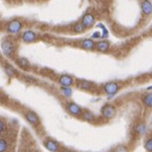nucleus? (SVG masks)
Masks as SVG:
<instances>
[{
	"instance_id": "nucleus-1",
	"label": "nucleus",
	"mask_w": 152,
	"mask_h": 152,
	"mask_svg": "<svg viewBox=\"0 0 152 152\" xmlns=\"http://www.w3.org/2000/svg\"><path fill=\"white\" fill-rule=\"evenodd\" d=\"M43 146H45V149L51 152H60L62 149V146L59 142L51 137H47L43 140Z\"/></svg>"
},
{
	"instance_id": "nucleus-2",
	"label": "nucleus",
	"mask_w": 152,
	"mask_h": 152,
	"mask_svg": "<svg viewBox=\"0 0 152 152\" xmlns=\"http://www.w3.org/2000/svg\"><path fill=\"white\" fill-rule=\"evenodd\" d=\"M121 86L118 83H115V81H109V83H104L102 86V90L107 95H114L116 94L119 90H121Z\"/></svg>"
},
{
	"instance_id": "nucleus-3",
	"label": "nucleus",
	"mask_w": 152,
	"mask_h": 152,
	"mask_svg": "<svg viewBox=\"0 0 152 152\" xmlns=\"http://www.w3.org/2000/svg\"><path fill=\"white\" fill-rule=\"evenodd\" d=\"M102 115L104 118L106 119H111L115 116L116 114V108L114 107L111 104H106L104 107L102 108Z\"/></svg>"
},
{
	"instance_id": "nucleus-4",
	"label": "nucleus",
	"mask_w": 152,
	"mask_h": 152,
	"mask_svg": "<svg viewBox=\"0 0 152 152\" xmlns=\"http://www.w3.org/2000/svg\"><path fill=\"white\" fill-rule=\"evenodd\" d=\"M66 110H68V112H69L71 115L77 116V117L81 116L83 112V110L79 107L78 104H75V102H68V104H66Z\"/></svg>"
},
{
	"instance_id": "nucleus-5",
	"label": "nucleus",
	"mask_w": 152,
	"mask_h": 152,
	"mask_svg": "<svg viewBox=\"0 0 152 152\" xmlns=\"http://www.w3.org/2000/svg\"><path fill=\"white\" fill-rule=\"evenodd\" d=\"M1 49H2V52L4 53V55H12L15 52V45L13 43V41L9 40V39H4L1 42Z\"/></svg>"
},
{
	"instance_id": "nucleus-6",
	"label": "nucleus",
	"mask_w": 152,
	"mask_h": 152,
	"mask_svg": "<svg viewBox=\"0 0 152 152\" xmlns=\"http://www.w3.org/2000/svg\"><path fill=\"white\" fill-rule=\"evenodd\" d=\"M24 116H26V119L31 124L32 126L37 127L40 125V119L38 117V115L33 111H26L24 113Z\"/></svg>"
},
{
	"instance_id": "nucleus-7",
	"label": "nucleus",
	"mask_w": 152,
	"mask_h": 152,
	"mask_svg": "<svg viewBox=\"0 0 152 152\" xmlns=\"http://www.w3.org/2000/svg\"><path fill=\"white\" fill-rule=\"evenodd\" d=\"M21 28H22L21 21H20V20H17V19L12 20V21L7 24V31H9L10 33H13V34L19 33V32L21 31Z\"/></svg>"
},
{
	"instance_id": "nucleus-8",
	"label": "nucleus",
	"mask_w": 152,
	"mask_h": 152,
	"mask_svg": "<svg viewBox=\"0 0 152 152\" xmlns=\"http://www.w3.org/2000/svg\"><path fill=\"white\" fill-rule=\"evenodd\" d=\"M58 83L62 87H71L74 83V78L72 76L68 75V74H62V75L59 76V78H58Z\"/></svg>"
},
{
	"instance_id": "nucleus-9",
	"label": "nucleus",
	"mask_w": 152,
	"mask_h": 152,
	"mask_svg": "<svg viewBox=\"0 0 152 152\" xmlns=\"http://www.w3.org/2000/svg\"><path fill=\"white\" fill-rule=\"evenodd\" d=\"M81 22H83V24L86 26V28H91V26H94L95 17L93 16L92 14H90V13H87V14L83 15V19H81Z\"/></svg>"
},
{
	"instance_id": "nucleus-10",
	"label": "nucleus",
	"mask_w": 152,
	"mask_h": 152,
	"mask_svg": "<svg viewBox=\"0 0 152 152\" xmlns=\"http://www.w3.org/2000/svg\"><path fill=\"white\" fill-rule=\"evenodd\" d=\"M21 37L24 42H33V41L36 40L37 35H36V33H34L33 31H26L22 34Z\"/></svg>"
},
{
	"instance_id": "nucleus-11",
	"label": "nucleus",
	"mask_w": 152,
	"mask_h": 152,
	"mask_svg": "<svg viewBox=\"0 0 152 152\" xmlns=\"http://www.w3.org/2000/svg\"><path fill=\"white\" fill-rule=\"evenodd\" d=\"M140 7H142V13L145 15H150L152 13V3L149 0H142Z\"/></svg>"
},
{
	"instance_id": "nucleus-12",
	"label": "nucleus",
	"mask_w": 152,
	"mask_h": 152,
	"mask_svg": "<svg viewBox=\"0 0 152 152\" xmlns=\"http://www.w3.org/2000/svg\"><path fill=\"white\" fill-rule=\"evenodd\" d=\"M142 102L148 109H152V93H146L142 95Z\"/></svg>"
},
{
	"instance_id": "nucleus-13",
	"label": "nucleus",
	"mask_w": 152,
	"mask_h": 152,
	"mask_svg": "<svg viewBox=\"0 0 152 152\" xmlns=\"http://www.w3.org/2000/svg\"><path fill=\"white\" fill-rule=\"evenodd\" d=\"M77 86H78V88L83 89V90H86V91H90L93 89V83L91 81H88V80H78L77 83Z\"/></svg>"
},
{
	"instance_id": "nucleus-14",
	"label": "nucleus",
	"mask_w": 152,
	"mask_h": 152,
	"mask_svg": "<svg viewBox=\"0 0 152 152\" xmlns=\"http://www.w3.org/2000/svg\"><path fill=\"white\" fill-rule=\"evenodd\" d=\"M96 49H97L99 52H107L110 49V43L106 40H102L96 43Z\"/></svg>"
},
{
	"instance_id": "nucleus-15",
	"label": "nucleus",
	"mask_w": 152,
	"mask_h": 152,
	"mask_svg": "<svg viewBox=\"0 0 152 152\" xmlns=\"http://www.w3.org/2000/svg\"><path fill=\"white\" fill-rule=\"evenodd\" d=\"M83 118L85 119V121H90V123H93V121H95V119H96V116L94 115V113L91 111H89V110H85V111L83 112Z\"/></svg>"
},
{
	"instance_id": "nucleus-16",
	"label": "nucleus",
	"mask_w": 152,
	"mask_h": 152,
	"mask_svg": "<svg viewBox=\"0 0 152 152\" xmlns=\"http://www.w3.org/2000/svg\"><path fill=\"white\" fill-rule=\"evenodd\" d=\"M81 47L86 50H93L95 47H96V43L92 40V39H85V40L81 42Z\"/></svg>"
},
{
	"instance_id": "nucleus-17",
	"label": "nucleus",
	"mask_w": 152,
	"mask_h": 152,
	"mask_svg": "<svg viewBox=\"0 0 152 152\" xmlns=\"http://www.w3.org/2000/svg\"><path fill=\"white\" fill-rule=\"evenodd\" d=\"M10 148V142L7 138L0 137V152H7Z\"/></svg>"
},
{
	"instance_id": "nucleus-18",
	"label": "nucleus",
	"mask_w": 152,
	"mask_h": 152,
	"mask_svg": "<svg viewBox=\"0 0 152 152\" xmlns=\"http://www.w3.org/2000/svg\"><path fill=\"white\" fill-rule=\"evenodd\" d=\"M134 131H135V133L137 134V135H142L144 133L146 132V125L145 123H138L137 125H136L135 127H134Z\"/></svg>"
},
{
	"instance_id": "nucleus-19",
	"label": "nucleus",
	"mask_w": 152,
	"mask_h": 152,
	"mask_svg": "<svg viewBox=\"0 0 152 152\" xmlns=\"http://www.w3.org/2000/svg\"><path fill=\"white\" fill-rule=\"evenodd\" d=\"M17 64H18L20 68H23V69H26L30 66V62L26 58H23V57H20V58H17Z\"/></svg>"
},
{
	"instance_id": "nucleus-20",
	"label": "nucleus",
	"mask_w": 152,
	"mask_h": 152,
	"mask_svg": "<svg viewBox=\"0 0 152 152\" xmlns=\"http://www.w3.org/2000/svg\"><path fill=\"white\" fill-rule=\"evenodd\" d=\"M86 26L83 24V22H78V23H76L75 26H73V31L75 32V33H83V32H85L86 30Z\"/></svg>"
},
{
	"instance_id": "nucleus-21",
	"label": "nucleus",
	"mask_w": 152,
	"mask_h": 152,
	"mask_svg": "<svg viewBox=\"0 0 152 152\" xmlns=\"http://www.w3.org/2000/svg\"><path fill=\"white\" fill-rule=\"evenodd\" d=\"M144 147H145L147 152H152V136L148 137L144 142Z\"/></svg>"
},
{
	"instance_id": "nucleus-22",
	"label": "nucleus",
	"mask_w": 152,
	"mask_h": 152,
	"mask_svg": "<svg viewBox=\"0 0 152 152\" xmlns=\"http://www.w3.org/2000/svg\"><path fill=\"white\" fill-rule=\"evenodd\" d=\"M4 70H5V72H7V74L10 76V77H14V76L17 75L16 70H15L14 68H13V66H7L4 68Z\"/></svg>"
},
{
	"instance_id": "nucleus-23",
	"label": "nucleus",
	"mask_w": 152,
	"mask_h": 152,
	"mask_svg": "<svg viewBox=\"0 0 152 152\" xmlns=\"http://www.w3.org/2000/svg\"><path fill=\"white\" fill-rule=\"evenodd\" d=\"M113 152H130V149L126 145H119L114 149Z\"/></svg>"
},
{
	"instance_id": "nucleus-24",
	"label": "nucleus",
	"mask_w": 152,
	"mask_h": 152,
	"mask_svg": "<svg viewBox=\"0 0 152 152\" xmlns=\"http://www.w3.org/2000/svg\"><path fill=\"white\" fill-rule=\"evenodd\" d=\"M61 92L62 94L64 95V96H68V97H70L72 95V90L70 89V87H61Z\"/></svg>"
},
{
	"instance_id": "nucleus-25",
	"label": "nucleus",
	"mask_w": 152,
	"mask_h": 152,
	"mask_svg": "<svg viewBox=\"0 0 152 152\" xmlns=\"http://www.w3.org/2000/svg\"><path fill=\"white\" fill-rule=\"evenodd\" d=\"M5 130H7V125H5L3 119L0 118V135L3 134V133L5 132Z\"/></svg>"
},
{
	"instance_id": "nucleus-26",
	"label": "nucleus",
	"mask_w": 152,
	"mask_h": 152,
	"mask_svg": "<svg viewBox=\"0 0 152 152\" xmlns=\"http://www.w3.org/2000/svg\"><path fill=\"white\" fill-rule=\"evenodd\" d=\"M60 152H74V151H72V150L66 149V148H64V147H62V149H61V151H60Z\"/></svg>"
},
{
	"instance_id": "nucleus-27",
	"label": "nucleus",
	"mask_w": 152,
	"mask_h": 152,
	"mask_svg": "<svg viewBox=\"0 0 152 152\" xmlns=\"http://www.w3.org/2000/svg\"><path fill=\"white\" fill-rule=\"evenodd\" d=\"M93 37H94V38H98V37H100V33H98V32H96V33L93 34Z\"/></svg>"
},
{
	"instance_id": "nucleus-28",
	"label": "nucleus",
	"mask_w": 152,
	"mask_h": 152,
	"mask_svg": "<svg viewBox=\"0 0 152 152\" xmlns=\"http://www.w3.org/2000/svg\"><path fill=\"white\" fill-rule=\"evenodd\" d=\"M24 152H34V151H31V150H28V151H24Z\"/></svg>"
}]
</instances>
